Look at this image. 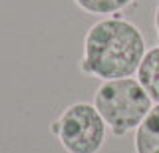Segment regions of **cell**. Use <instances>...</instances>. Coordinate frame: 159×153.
<instances>
[{
    "instance_id": "1",
    "label": "cell",
    "mask_w": 159,
    "mask_h": 153,
    "mask_svg": "<svg viewBox=\"0 0 159 153\" xmlns=\"http://www.w3.org/2000/svg\"><path fill=\"white\" fill-rule=\"evenodd\" d=\"M145 52V38L135 24L121 16H107L89 26L80 70L102 82L133 78Z\"/></svg>"
},
{
    "instance_id": "2",
    "label": "cell",
    "mask_w": 159,
    "mask_h": 153,
    "mask_svg": "<svg viewBox=\"0 0 159 153\" xmlns=\"http://www.w3.org/2000/svg\"><path fill=\"white\" fill-rule=\"evenodd\" d=\"M93 106L111 135L123 137L135 131L155 106L135 78L102 82L93 93Z\"/></svg>"
},
{
    "instance_id": "3",
    "label": "cell",
    "mask_w": 159,
    "mask_h": 153,
    "mask_svg": "<svg viewBox=\"0 0 159 153\" xmlns=\"http://www.w3.org/2000/svg\"><path fill=\"white\" fill-rule=\"evenodd\" d=\"M50 129L68 153H99L109 131L96 106L88 101L70 103Z\"/></svg>"
},
{
    "instance_id": "4",
    "label": "cell",
    "mask_w": 159,
    "mask_h": 153,
    "mask_svg": "<svg viewBox=\"0 0 159 153\" xmlns=\"http://www.w3.org/2000/svg\"><path fill=\"white\" fill-rule=\"evenodd\" d=\"M133 149L135 153H159V103L151 107L147 117L135 129Z\"/></svg>"
},
{
    "instance_id": "5",
    "label": "cell",
    "mask_w": 159,
    "mask_h": 153,
    "mask_svg": "<svg viewBox=\"0 0 159 153\" xmlns=\"http://www.w3.org/2000/svg\"><path fill=\"white\" fill-rule=\"evenodd\" d=\"M137 80L153 103H159V46L147 48L137 70Z\"/></svg>"
},
{
    "instance_id": "6",
    "label": "cell",
    "mask_w": 159,
    "mask_h": 153,
    "mask_svg": "<svg viewBox=\"0 0 159 153\" xmlns=\"http://www.w3.org/2000/svg\"><path fill=\"white\" fill-rule=\"evenodd\" d=\"M74 2L93 16H117L133 0H74Z\"/></svg>"
},
{
    "instance_id": "7",
    "label": "cell",
    "mask_w": 159,
    "mask_h": 153,
    "mask_svg": "<svg viewBox=\"0 0 159 153\" xmlns=\"http://www.w3.org/2000/svg\"><path fill=\"white\" fill-rule=\"evenodd\" d=\"M153 26H155V34H157V40H159V4L155 8V16H153Z\"/></svg>"
}]
</instances>
